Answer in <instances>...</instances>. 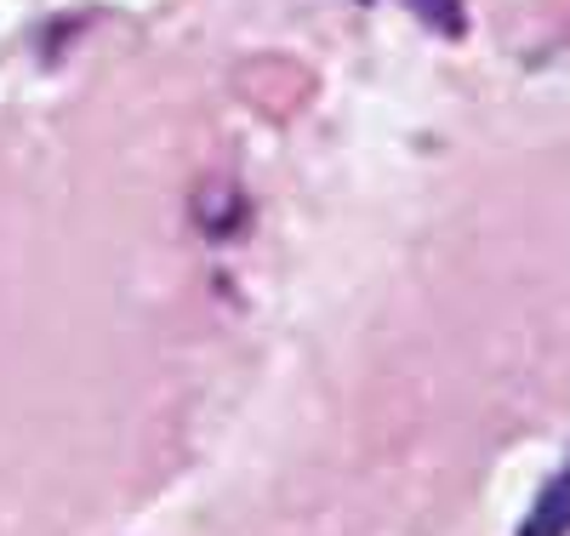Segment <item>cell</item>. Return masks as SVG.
Returning <instances> with one entry per match:
<instances>
[{"label":"cell","instance_id":"cell-1","mask_svg":"<svg viewBox=\"0 0 570 536\" xmlns=\"http://www.w3.org/2000/svg\"><path fill=\"white\" fill-rule=\"evenodd\" d=\"M564 530H570V474H559L548 491H542L537 514L525 519V530H519V536H564Z\"/></svg>","mask_w":570,"mask_h":536},{"label":"cell","instance_id":"cell-2","mask_svg":"<svg viewBox=\"0 0 570 536\" xmlns=\"http://www.w3.org/2000/svg\"><path fill=\"white\" fill-rule=\"evenodd\" d=\"M405 7L434 29V35H462L468 29V12H462V0H405Z\"/></svg>","mask_w":570,"mask_h":536}]
</instances>
